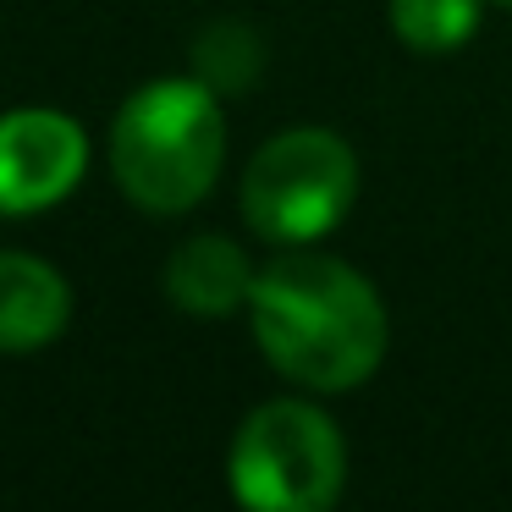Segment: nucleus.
I'll return each mask as SVG.
<instances>
[{"instance_id":"8","label":"nucleus","mask_w":512,"mask_h":512,"mask_svg":"<svg viewBox=\"0 0 512 512\" xmlns=\"http://www.w3.org/2000/svg\"><path fill=\"white\" fill-rule=\"evenodd\" d=\"M479 17H485V0H391V28H397V39L424 50V56L468 45Z\"/></svg>"},{"instance_id":"4","label":"nucleus","mask_w":512,"mask_h":512,"mask_svg":"<svg viewBox=\"0 0 512 512\" xmlns=\"http://www.w3.org/2000/svg\"><path fill=\"white\" fill-rule=\"evenodd\" d=\"M342 479V435L309 402H265L232 441V490L254 512H325Z\"/></svg>"},{"instance_id":"9","label":"nucleus","mask_w":512,"mask_h":512,"mask_svg":"<svg viewBox=\"0 0 512 512\" xmlns=\"http://www.w3.org/2000/svg\"><path fill=\"white\" fill-rule=\"evenodd\" d=\"M193 67H199V78L210 89H248L259 72V45L243 23H215L193 45Z\"/></svg>"},{"instance_id":"2","label":"nucleus","mask_w":512,"mask_h":512,"mask_svg":"<svg viewBox=\"0 0 512 512\" xmlns=\"http://www.w3.org/2000/svg\"><path fill=\"white\" fill-rule=\"evenodd\" d=\"M221 155L226 122L204 78H171L138 89L111 133L116 182L149 215L193 210L221 177Z\"/></svg>"},{"instance_id":"6","label":"nucleus","mask_w":512,"mask_h":512,"mask_svg":"<svg viewBox=\"0 0 512 512\" xmlns=\"http://www.w3.org/2000/svg\"><path fill=\"white\" fill-rule=\"evenodd\" d=\"M72 292L45 259L0 254V353H34L67 331Z\"/></svg>"},{"instance_id":"3","label":"nucleus","mask_w":512,"mask_h":512,"mask_svg":"<svg viewBox=\"0 0 512 512\" xmlns=\"http://www.w3.org/2000/svg\"><path fill=\"white\" fill-rule=\"evenodd\" d=\"M358 199V160L325 127L270 138L243 171V215L265 243H314L336 232Z\"/></svg>"},{"instance_id":"1","label":"nucleus","mask_w":512,"mask_h":512,"mask_svg":"<svg viewBox=\"0 0 512 512\" xmlns=\"http://www.w3.org/2000/svg\"><path fill=\"white\" fill-rule=\"evenodd\" d=\"M254 336L287 380L353 391L386 358V309L353 265L292 243L254 276Z\"/></svg>"},{"instance_id":"7","label":"nucleus","mask_w":512,"mask_h":512,"mask_svg":"<svg viewBox=\"0 0 512 512\" xmlns=\"http://www.w3.org/2000/svg\"><path fill=\"white\" fill-rule=\"evenodd\" d=\"M166 292L188 314H232L254 292V270H248L243 248H232L226 237H193L171 254Z\"/></svg>"},{"instance_id":"10","label":"nucleus","mask_w":512,"mask_h":512,"mask_svg":"<svg viewBox=\"0 0 512 512\" xmlns=\"http://www.w3.org/2000/svg\"><path fill=\"white\" fill-rule=\"evenodd\" d=\"M501 6H512V0H501Z\"/></svg>"},{"instance_id":"5","label":"nucleus","mask_w":512,"mask_h":512,"mask_svg":"<svg viewBox=\"0 0 512 512\" xmlns=\"http://www.w3.org/2000/svg\"><path fill=\"white\" fill-rule=\"evenodd\" d=\"M83 144L78 122L61 111H6L0 116V210L28 215L67 199L83 177Z\"/></svg>"}]
</instances>
